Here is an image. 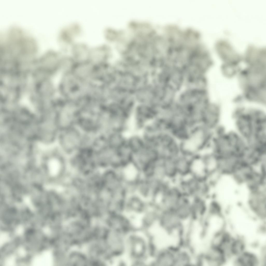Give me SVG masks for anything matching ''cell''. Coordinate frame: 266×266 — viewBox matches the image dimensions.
Instances as JSON below:
<instances>
[{"mask_svg":"<svg viewBox=\"0 0 266 266\" xmlns=\"http://www.w3.org/2000/svg\"><path fill=\"white\" fill-rule=\"evenodd\" d=\"M82 135L77 129L69 127L64 129L61 142V149L68 153L76 151L81 142Z\"/></svg>","mask_w":266,"mask_h":266,"instance_id":"obj_7","label":"cell"},{"mask_svg":"<svg viewBox=\"0 0 266 266\" xmlns=\"http://www.w3.org/2000/svg\"><path fill=\"white\" fill-rule=\"evenodd\" d=\"M129 255L136 259H142L147 255V242L145 237L141 234L135 233L129 235L125 242Z\"/></svg>","mask_w":266,"mask_h":266,"instance_id":"obj_6","label":"cell"},{"mask_svg":"<svg viewBox=\"0 0 266 266\" xmlns=\"http://www.w3.org/2000/svg\"><path fill=\"white\" fill-rule=\"evenodd\" d=\"M163 162L166 180L171 183H175L179 178L175 158L166 156L163 158Z\"/></svg>","mask_w":266,"mask_h":266,"instance_id":"obj_14","label":"cell"},{"mask_svg":"<svg viewBox=\"0 0 266 266\" xmlns=\"http://www.w3.org/2000/svg\"><path fill=\"white\" fill-rule=\"evenodd\" d=\"M173 211L184 222L192 220L191 199L184 195Z\"/></svg>","mask_w":266,"mask_h":266,"instance_id":"obj_9","label":"cell"},{"mask_svg":"<svg viewBox=\"0 0 266 266\" xmlns=\"http://www.w3.org/2000/svg\"><path fill=\"white\" fill-rule=\"evenodd\" d=\"M48 253H45L42 255L37 258L36 263L38 264H49L50 261V255Z\"/></svg>","mask_w":266,"mask_h":266,"instance_id":"obj_16","label":"cell"},{"mask_svg":"<svg viewBox=\"0 0 266 266\" xmlns=\"http://www.w3.org/2000/svg\"><path fill=\"white\" fill-rule=\"evenodd\" d=\"M177 247H167L159 249L155 261L157 265L174 266L175 252Z\"/></svg>","mask_w":266,"mask_h":266,"instance_id":"obj_10","label":"cell"},{"mask_svg":"<svg viewBox=\"0 0 266 266\" xmlns=\"http://www.w3.org/2000/svg\"><path fill=\"white\" fill-rule=\"evenodd\" d=\"M247 199L248 206L251 211L260 219H265L266 184L249 189Z\"/></svg>","mask_w":266,"mask_h":266,"instance_id":"obj_4","label":"cell"},{"mask_svg":"<svg viewBox=\"0 0 266 266\" xmlns=\"http://www.w3.org/2000/svg\"><path fill=\"white\" fill-rule=\"evenodd\" d=\"M193 159L177 157L175 158L176 165L179 178H184L191 175Z\"/></svg>","mask_w":266,"mask_h":266,"instance_id":"obj_13","label":"cell"},{"mask_svg":"<svg viewBox=\"0 0 266 266\" xmlns=\"http://www.w3.org/2000/svg\"><path fill=\"white\" fill-rule=\"evenodd\" d=\"M196 260L191 250L181 245L177 247L175 252L174 266H191L196 264Z\"/></svg>","mask_w":266,"mask_h":266,"instance_id":"obj_8","label":"cell"},{"mask_svg":"<svg viewBox=\"0 0 266 266\" xmlns=\"http://www.w3.org/2000/svg\"><path fill=\"white\" fill-rule=\"evenodd\" d=\"M202 137L201 132H196L186 141L185 144V148L190 151L196 150L201 143Z\"/></svg>","mask_w":266,"mask_h":266,"instance_id":"obj_15","label":"cell"},{"mask_svg":"<svg viewBox=\"0 0 266 266\" xmlns=\"http://www.w3.org/2000/svg\"><path fill=\"white\" fill-rule=\"evenodd\" d=\"M191 199L192 220H200L205 217L207 212L208 199L198 197Z\"/></svg>","mask_w":266,"mask_h":266,"instance_id":"obj_11","label":"cell"},{"mask_svg":"<svg viewBox=\"0 0 266 266\" xmlns=\"http://www.w3.org/2000/svg\"><path fill=\"white\" fill-rule=\"evenodd\" d=\"M39 152V167L49 187L60 179L64 172V160L59 147L54 145L42 146Z\"/></svg>","mask_w":266,"mask_h":266,"instance_id":"obj_1","label":"cell"},{"mask_svg":"<svg viewBox=\"0 0 266 266\" xmlns=\"http://www.w3.org/2000/svg\"><path fill=\"white\" fill-rule=\"evenodd\" d=\"M184 195L176 183L169 182L163 189L156 203L162 209L173 210Z\"/></svg>","mask_w":266,"mask_h":266,"instance_id":"obj_5","label":"cell"},{"mask_svg":"<svg viewBox=\"0 0 266 266\" xmlns=\"http://www.w3.org/2000/svg\"><path fill=\"white\" fill-rule=\"evenodd\" d=\"M184 195L190 198L201 197L208 199L210 196L211 187L205 178L191 175L176 182Z\"/></svg>","mask_w":266,"mask_h":266,"instance_id":"obj_2","label":"cell"},{"mask_svg":"<svg viewBox=\"0 0 266 266\" xmlns=\"http://www.w3.org/2000/svg\"><path fill=\"white\" fill-rule=\"evenodd\" d=\"M235 265L257 266L261 264L260 260L253 252L244 250L235 257L234 262Z\"/></svg>","mask_w":266,"mask_h":266,"instance_id":"obj_12","label":"cell"},{"mask_svg":"<svg viewBox=\"0 0 266 266\" xmlns=\"http://www.w3.org/2000/svg\"><path fill=\"white\" fill-rule=\"evenodd\" d=\"M158 224L168 234L174 237L183 238L185 222L172 210L161 208Z\"/></svg>","mask_w":266,"mask_h":266,"instance_id":"obj_3","label":"cell"}]
</instances>
